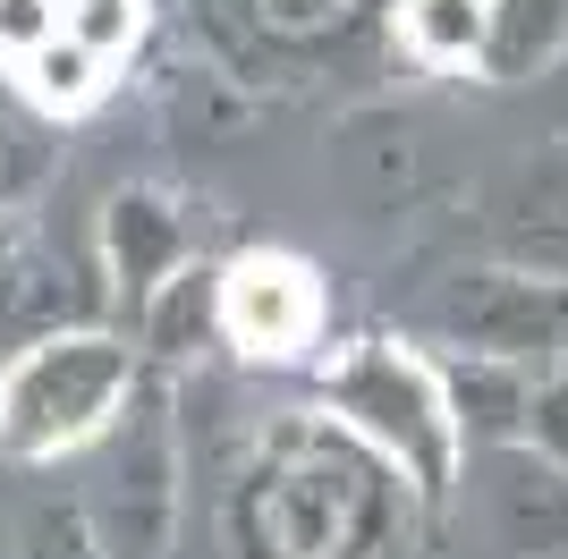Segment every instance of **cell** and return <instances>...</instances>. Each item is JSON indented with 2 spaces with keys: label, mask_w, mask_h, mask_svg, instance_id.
I'll return each mask as SVG.
<instances>
[{
  "label": "cell",
  "mask_w": 568,
  "mask_h": 559,
  "mask_svg": "<svg viewBox=\"0 0 568 559\" xmlns=\"http://www.w3.org/2000/svg\"><path fill=\"white\" fill-rule=\"evenodd\" d=\"M128 382H136V365H128V339H111V331L34 339L18 365L0 373V449H9V458L85 449L102 424L119 416Z\"/></svg>",
  "instance_id": "obj_1"
},
{
  "label": "cell",
  "mask_w": 568,
  "mask_h": 559,
  "mask_svg": "<svg viewBox=\"0 0 568 559\" xmlns=\"http://www.w3.org/2000/svg\"><path fill=\"white\" fill-rule=\"evenodd\" d=\"M323 398L390 466H407L416 491H442L458 475V416H450V390L433 382L425 356L390 348V339H356L339 365H323Z\"/></svg>",
  "instance_id": "obj_2"
},
{
  "label": "cell",
  "mask_w": 568,
  "mask_h": 559,
  "mask_svg": "<svg viewBox=\"0 0 568 559\" xmlns=\"http://www.w3.org/2000/svg\"><path fill=\"white\" fill-rule=\"evenodd\" d=\"M221 331L255 356H297L323 331V288L297 255H237L221 272Z\"/></svg>",
  "instance_id": "obj_3"
},
{
  "label": "cell",
  "mask_w": 568,
  "mask_h": 559,
  "mask_svg": "<svg viewBox=\"0 0 568 559\" xmlns=\"http://www.w3.org/2000/svg\"><path fill=\"white\" fill-rule=\"evenodd\" d=\"M399 34H407L416 60L458 69V60H475V51L493 43V0H407V9H399Z\"/></svg>",
  "instance_id": "obj_4"
},
{
  "label": "cell",
  "mask_w": 568,
  "mask_h": 559,
  "mask_svg": "<svg viewBox=\"0 0 568 559\" xmlns=\"http://www.w3.org/2000/svg\"><path fill=\"white\" fill-rule=\"evenodd\" d=\"M18 77H26V93H34L43 111H77V102H94V85L111 77V60H94L77 34H60V43H43Z\"/></svg>",
  "instance_id": "obj_5"
},
{
  "label": "cell",
  "mask_w": 568,
  "mask_h": 559,
  "mask_svg": "<svg viewBox=\"0 0 568 559\" xmlns=\"http://www.w3.org/2000/svg\"><path fill=\"white\" fill-rule=\"evenodd\" d=\"M111 246H119V272L136 280L144 297H153V255H170V246H179V230H170V212L153 204V195H128V204L111 212Z\"/></svg>",
  "instance_id": "obj_6"
},
{
  "label": "cell",
  "mask_w": 568,
  "mask_h": 559,
  "mask_svg": "<svg viewBox=\"0 0 568 559\" xmlns=\"http://www.w3.org/2000/svg\"><path fill=\"white\" fill-rule=\"evenodd\" d=\"M69 9H77V0H0V60L26 69L43 43L69 34Z\"/></svg>",
  "instance_id": "obj_7"
},
{
  "label": "cell",
  "mask_w": 568,
  "mask_h": 559,
  "mask_svg": "<svg viewBox=\"0 0 568 559\" xmlns=\"http://www.w3.org/2000/svg\"><path fill=\"white\" fill-rule=\"evenodd\" d=\"M69 34L94 51V60H119V51L144 34V0H77V9H69Z\"/></svg>",
  "instance_id": "obj_8"
}]
</instances>
